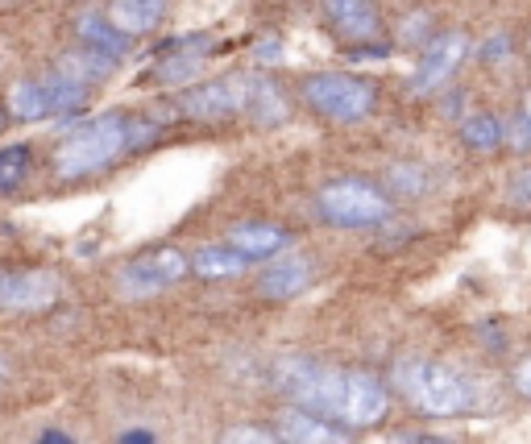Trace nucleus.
<instances>
[{
    "instance_id": "nucleus-17",
    "label": "nucleus",
    "mask_w": 531,
    "mask_h": 444,
    "mask_svg": "<svg viewBox=\"0 0 531 444\" xmlns=\"http://www.w3.org/2000/svg\"><path fill=\"white\" fill-rule=\"evenodd\" d=\"M79 38H83V46H88V50L104 54V59H121V54L129 50V38L108 17H100V13H83L79 17Z\"/></svg>"
},
{
    "instance_id": "nucleus-11",
    "label": "nucleus",
    "mask_w": 531,
    "mask_h": 444,
    "mask_svg": "<svg viewBox=\"0 0 531 444\" xmlns=\"http://www.w3.org/2000/svg\"><path fill=\"white\" fill-rule=\"evenodd\" d=\"M465 54H469V38L457 30L432 38V46L424 50V63L415 71V92H436L440 83H449L453 71L465 63Z\"/></svg>"
},
{
    "instance_id": "nucleus-29",
    "label": "nucleus",
    "mask_w": 531,
    "mask_h": 444,
    "mask_svg": "<svg viewBox=\"0 0 531 444\" xmlns=\"http://www.w3.org/2000/svg\"><path fill=\"white\" fill-rule=\"evenodd\" d=\"M121 444H154V432H146V428H129V432L121 436Z\"/></svg>"
},
{
    "instance_id": "nucleus-19",
    "label": "nucleus",
    "mask_w": 531,
    "mask_h": 444,
    "mask_svg": "<svg viewBox=\"0 0 531 444\" xmlns=\"http://www.w3.org/2000/svg\"><path fill=\"white\" fill-rule=\"evenodd\" d=\"M461 142L469 150H498L502 142H507V129H502L494 117H469L461 125Z\"/></svg>"
},
{
    "instance_id": "nucleus-9",
    "label": "nucleus",
    "mask_w": 531,
    "mask_h": 444,
    "mask_svg": "<svg viewBox=\"0 0 531 444\" xmlns=\"http://www.w3.org/2000/svg\"><path fill=\"white\" fill-rule=\"evenodd\" d=\"M390 411V395L386 386L374 374H361V370H345V399H341V415L337 420L349 428H374L386 420Z\"/></svg>"
},
{
    "instance_id": "nucleus-13",
    "label": "nucleus",
    "mask_w": 531,
    "mask_h": 444,
    "mask_svg": "<svg viewBox=\"0 0 531 444\" xmlns=\"http://www.w3.org/2000/svg\"><path fill=\"white\" fill-rule=\"evenodd\" d=\"M324 13H328V21L337 25L345 38H353V42H370V38H378V30H382L374 0H324Z\"/></svg>"
},
{
    "instance_id": "nucleus-1",
    "label": "nucleus",
    "mask_w": 531,
    "mask_h": 444,
    "mask_svg": "<svg viewBox=\"0 0 531 444\" xmlns=\"http://www.w3.org/2000/svg\"><path fill=\"white\" fill-rule=\"evenodd\" d=\"M395 386L407 403H415L424 415H461L473 403V391L461 374H453L449 366H436V362H419V357H403L395 362Z\"/></svg>"
},
{
    "instance_id": "nucleus-12",
    "label": "nucleus",
    "mask_w": 531,
    "mask_h": 444,
    "mask_svg": "<svg viewBox=\"0 0 531 444\" xmlns=\"http://www.w3.org/2000/svg\"><path fill=\"white\" fill-rule=\"evenodd\" d=\"M316 279V266L307 254H283V258H274L266 270H262V279H258V291L274 303H287L295 295H303L307 287H312Z\"/></svg>"
},
{
    "instance_id": "nucleus-24",
    "label": "nucleus",
    "mask_w": 531,
    "mask_h": 444,
    "mask_svg": "<svg viewBox=\"0 0 531 444\" xmlns=\"http://www.w3.org/2000/svg\"><path fill=\"white\" fill-rule=\"evenodd\" d=\"M220 444H283L274 432H266V428H254V424H237V428H229L225 436H220Z\"/></svg>"
},
{
    "instance_id": "nucleus-7",
    "label": "nucleus",
    "mask_w": 531,
    "mask_h": 444,
    "mask_svg": "<svg viewBox=\"0 0 531 444\" xmlns=\"http://www.w3.org/2000/svg\"><path fill=\"white\" fill-rule=\"evenodd\" d=\"M191 270V262L179 254V249H150V254L133 258L121 274H117V291L125 299H150V295H162L166 287H175L183 274Z\"/></svg>"
},
{
    "instance_id": "nucleus-32",
    "label": "nucleus",
    "mask_w": 531,
    "mask_h": 444,
    "mask_svg": "<svg viewBox=\"0 0 531 444\" xmlns=\"http://www.w3.org/2000/svg\"><path fill=\"white\" fill-rule=\"evenodd\" d=\"M0 378H5V357H0Z\"/></svg>"
},
{
    "instance_id": "nucleus-10",
    "label": "nucleus",
    "mask_w": 531,
    "mask_h": 444,
    "mask_svg": "<svg viewBox=\"0 0 531 444\" xmlns=\"http://www.w3.org/2000/svg\"><path fill=\"white\" fill-rule=\"evenodd\" d=\"M59 299V279L50 270H17L0 279V308L5 312H46Z\"/></svg>"
},
{
    "instance_id": "nucleus-14",
    "label": "nucleus",
    "mask_w": 531,
    "mask_h": 444,
    "mask_svg": "<svg viewBox=\"0 0 531 444\" xmlns=\"http://www.w3.org/2000/svg\"><path fill=\"white\" fill-rule=\"evenodd\" d=\"M274 436L283 440V444H341L337 428H332L328 420H320V415L303 411V407H291V411L278 415Z\"/></svg>"
},
{
    "instance_id": "nucleus-5",
    "label": "nucleus",
    "mask_w": 531,
    "mask_h": 444,
    "mask_svg": "<svg viewBox=\"0 0 531 444\" xmlns=\"http://www.w3.org/2000/svg\"><path fill=\"white\" fill-rule=\"evenodd\" d=\"M303 100L316 108L320 117L332 121H361L374 108V88L357 75H341V71H320L303 83Z\"/></svg>"
},
{
    "instance_id": "nucleus-30",
    "label": "nucleus",
    "mask_w": 531,
    "mask_h": 444,
    "mask_svg": "<svg viewBox=\"0 0 531 444\" xmlns=\"http://www.w3.org/2000/svg\"><path fill=\"white\" fill-rule=\"evenodd\" d=\"M38 444H75V440H71L67 432H46V436H42Z\"/></svg>"
},
{
    "instance_id": "nucleus-15",
    "label": "nucleus",
    "mask_w": 531,
    "mask_h": 444,
    "mask_svg": "<svg viewBox=\"0 0 531 444\" xmlns=\"http://www.w3.org/2000/svg\"><path fill=\"white\" fill-rule=\"evenodd\" d=\"M104 17L113 21L125 38H137V34L158 30V21L166 17V0H108Z\"/></svg>"
},
{
    "instance_id": "nucleus-8",
    "label": "nucleus",
    "mask_w": 531,
    "mask_h": 444,
    "mask_svg": "<svg viewBox=\"0 0 531 444\" xmlns=\"http://www.w3.org/2000/svg\"><path fill=\"white\" fill-rule=\"evenodd\" d=\"M249 88L254 79L249 75H229V79H212L204 88H195L179 100V113L195 117V121H220V117H233L249 108Z\"/></svg>"
},
{
    "instance_id": "nucleus-25",
    "label": "nucleus",
    "mask_w": 531,
    "mask_h": 444,
    "mask_svg": "<svg viewBox=\"0 0 531 444\" xmlns=\"http://www.w3.org/2000/svg\"><path fill=\"white\" fill-rule=\"evenodd\" d=\"M195 67H200V54H175V59H166L162 63V79L166 83H179V79H187V75H195Z\"/></svg>"
},
{
    "instance_id": "nucleus-26",
    "label": "nucleus",
    "mask_w": 531,
    "mask_h": 444,
    "mask_svg": "<svg viewBox=\"0 0 531 444\" xmlns=\"http://www.w3.org/2000/svg\"><path fill=\"white\" fill-rule=\"evenodd\" d=\"M507 137H511V146H515V150H531V117L523 113V117L507 129Z\"/></svg>"
},
{
    "instance_id": "nucleus-3",
    "label": "nucleus",
    "mask_w": 531,
    "mask_h": 444,
    "mask_svg": "<svg viewBox=\"0 0 531 444\" xmlns=\"http://www.w3.org/2000/svg\"><path fill=\"white\" fill-rule=\"evenodd\" d=\"M278 386L299 399L303 411H312L320 415V420H337L341 415V399H345V370H328V366H316V362H278L274 370Z\"/></svg>"
},
{
    "instance_id": "nucleus-23",
    "label": "nucleus",
    "mask_w": 531,
    "mask_h": 444,
    "mask_svg": "<svg viewBox=\"0 0 531 444\" xmlns=\"http://www.w3.org/2000/svg\"><path fill=\"white\" fill-rule=\"evenodd\" d=\"M424 166H411V162H403V166H390V187L399 191V196H419L424 191Z\"/></svg>"
},
{
    "instance_id": "nucleus-31",
    "label": "nucleus",
    "mask_w": 531,
    "mask_h": 444,
    "mask_svg": "<svg viewBox=\"0 0 531 444\" xmlns=\"http://www.w3.org/2000/svg\"><path fill=\"white\" fill-rule=\"evenodd\" d=\"M523 113H527V117H531V92H527V108H523Z\"/></svg>"
},
{
    "instance_id": "nucleus-20",
    "label": "nucleus",
    "mask_w": 531,
    "mask_h": 444,
    "mask_svg": "<svg viewBox=\"0 0 531 444\" xmlns=\"http://www.w3.org/2000/svg\"><path fill=\"white\" fill-rule=\"evenodd\" d=\"M108 67H113V59H104V54H96V50H83V54H67L59 71L88 88V83H96V79L108 75Z\"/></svg>"
},
{
    "instance_id": "nucleus-28",
    "label": "nucleus",
    "mask_w": 531,
    "mask_h": 444,
    "mask_svg": "<svg viewBox=\"0 0 531 444\" xmlns=\"http://www.w3.org/2000/svg\"><path fill=\"white\" fill-rule=\"evenodd\" d=\"M515 386H519V395H523V399H531V357H527V362H519V370H515Z\"/></svg>"
},
{
    "instance_id": "nucleus-27",
    "label": "nucleus",
    "mask_w": 531,
    "mask_h": 444,
    "mask_svg": "<svg viewBox=\"0 0 531 444\" xmlns=\"http://www.w3.org/2000/svg\"><path fill=\"white\" fill-rule=\"evenodd\" d=\"M511 204L531 208V171H523V175L515 179V187H511Z\"/></svg>"
},
{
    "instance_id": "nucleus-22",
    "label": "nucleus",
    "mask_w": 531,
    "mask_h": 444,
    "mask_svg": "<svg viewBox=\"0 0 531 444\" xmlns=\"http://www.w3.org/2000/svg\"><path fill=\"white\" fill-rule=\"evenodd\" d=\"M25 171H30V146H9L0 150V187H17L25 179Z\"/></svg>"
},
{
    "instance_id": "nucleus-2",
    "label": "nucleus",
    "mask_w": 531,
    "mask_h": 444,
    "mask_svg": "<svg viewBox=\"0 0 531 444\" xmlns=\"http://www.w3.org/2000/svg\"><path fill=\"white\" fill-rule=\"evenodd\" d=\"M129 129L133 125L125 117H96V121H88L59 146V154H54V171H59L63 179L104 171L108 162L129 150Z\"/></svg>"
},
{
    "instance_id": "nucleus-6",
    "label": "nucleus",
    "mask_w": 531,
    "mask_h": 444,
    "mask_svg": "<svg viewBox=\"0 0 531 444\" xmlns=\"http://www.w3.org/2000/svg\"><path fill=\"white\" fill-rule=\"evenodd\" d=\"M88 100V88L75 83L71 75L54 71V75H42V79H21L17 88L9 92V104L21 121H42V117H59V113H71Z\"/></svg>"
},
{
    "instance_id": "nucleus-18",
    "label": "nucleus",
    "mask_w": 531,
    "mask_h": 444,
    "mask_svg": "<svg viewBox=\"0 0 531 444\" xmlns=\"http://www.w3.org/2000/svg\"><path fill=\"white\" fill-rule=\"evenodd\" d=\"M245 262L249 258H241L233 245H204L200 254L191 258V274H200V279H237Z\"/></svg>"
},
{
    "instance_id": "nucleus-21",
    "label": "nucleus",
    "mask_w": 531,
    "mask_h": 444,
    "mask_svg": "<svg viewBox=\"0 0 531 444\" xmlns=\"http://www.w3.org/2000/svg\"><path fill=\"white\" fill-rule=\"evenodd\" d=\"M249 113H254L258 121H278L287 113L283 96H278V88L270 79H254V88H249Z\"/></svg>"
},
{
    "instance_id": "nucleus-4",
    "label": "nucleus",
    "mask_w": 531,
    "mask_h": 444,
    "mask_svg": "<svg viewBox=\"0 0 531 444\" xmlns=\"http://www.w3.org/2000/svg\"><path fill=\"white\" fill-rule=\"evenodd\" d=\"M320 216L341 229H370L390 216V200L366 179H337L320 191Z\"/></svg>"
},
{
    "instance_id": "nucleus-16",
    "label": "nucleus",
    "mask_w": 531,
    "mask_h": 444,
    "mask_svg": "<svg viewBox=\"0 0 531 444\" xmlns=\"http://www.w3.org/2000/svg\"><path fill=\"white\" fill-rule=\"evenodd\" d=\"M229 245L241 258H274L287 245V233L278 225H237L229 233Z\"/></svg>"
}]
</instances>
